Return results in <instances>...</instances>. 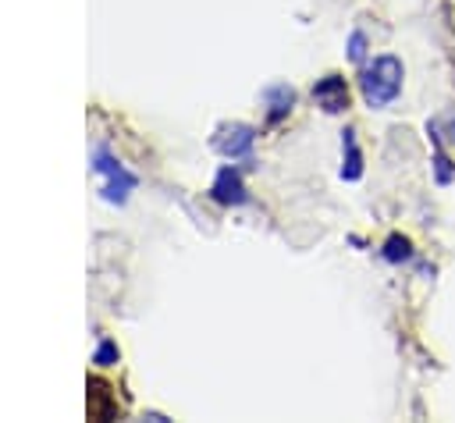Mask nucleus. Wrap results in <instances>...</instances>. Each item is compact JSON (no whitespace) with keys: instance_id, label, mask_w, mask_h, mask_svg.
<instances>
[{"instance_id":"f257e3e1","label":"nucleus","mask_w":455,"mask_h":423,"mask_svg":"<svg viewBox=\"0 0 455 423\" xmlns=\"http://www.w3.org/2000/svg\"><path fill=\"white\" fill-rule=\"evenodd\" d=\"M402 75H405L402 71V60L391 57V53L377 57L373 64H366L363 68V78H359V89H363L366 107H373V110L387 107L398 96V89H402Z\"/></svg>"},{"instance_id":"f03ea898","label":"nucleus","mask_w":455,"mask_h":423,"mask_svg":"<svg viewBox=\"0 0 455 423\" xmlns=\"http://www.w3.org/2000/svg\"><path fill=\"white\" fill-rule=\"evenodd\" d=\"M96 174H103L107 181H103V199L107 203H124L128 199V192L135 188V174L132 171H124L107 149H96Z\"/></svg>"},{"instance_id":"7ed1b4c3","label":"nucleus","mask_w":455,"mask_h":423,"mask_svg":"<svg viewBox=\"0 0 455 423\" xmlns=\"http://www.w3.org/2000/svg\"><path fill=\"white\" fill-rule=\"evenodd\" d=\"M252 142H256V128H249V124H220L217 135H213V149L220 156H228V160L249 156Z\"/></svg>"},{"instance_id":"20e7f679","label":"nucleus","mask_w":455,"mask_h":423,"mask_svg":"<svg viewBox=\"0 0 455 423\" xmlns=\"http://www.w3.org/2000/svg\"><path fill=\"white\" fill-rule=\"evenodd\" d=\"M313 100L316 107H323L327 114H341L348 107V85L341 75H323L316 85H313Z\"/></svg>"},{"instance_id":"39448f33","label":"nucleus","mask_w":455,"mask_h":423,"mask_svg":"<svg viewBox=\"0 0 455 423\" xmlns=\"http://www.w3.org/2000/svg\"><path fill=\"white\" fill-rule=\"evenodd\" d=\"M210 196L217 199V203H224V206H242L249 196H245V185H242V174L235 171V167H220V174L213 178V185H210Z\"/></svg>"},{"instance_id":"423d86ee","label":"nucleus","mask_w":455,"mask_h":423,"mask_svg":"<svg viewBox=\"0 0 455 423\" xmlns=\"http://www.w3.org/2000/svg\"><path fill=\"white\" fill-rule=\"evenodd\" d=\"M117 402H114V387L103 377H89V419H114Z\"/></svg>"},{"instance_id":"0eeeda50","label":"nucleus","mask_w":455,"mask_h":423,"mask_svg":"<svg viewBox=\"0 0 455 423\" xmlns=\"http://www.w3.org/2000/svg\"><path fill=\"white\" fill-rule=\"evenodd\" d=\"M263 96H267V121H270V124H277V121L291 110V103H295V89H291V85H284V82L270 85Z\"/></svg>"},{"instance_id":"6e6552de","label":"nucleus","mask_w":455,"mask_h":423,"mask_svg":"<svg viewBox=\"0 0 455 423\" xmlns=\"http://www.w3.org/2000/svg\"><path fill=\"white\" fill-rule=\"evenodd\" d=\"M341 146H345L341 178H345V181H359V174H363V153H359V146H355V132H352V128L341 132Z\"/></svg>"},{"instance_id":"1a4fd4ad","label":"nucleus","mask_w":455,"mask_h":423,"mask_svg":"<svg viewBox=\"0 0 455 423\" xmlns=\"http://www.w3.org/2000/svg\"><path fill=\"white\" fill-rule=\"evenodd\" d=\"M430 142H434V174H437L441 185H448V181L455 178V167H451V160H448L444 149H441V132H437V124H430Z\"/></svg>"},{"instance_id":"9d476101","label":"nucleus","mask_w":455,"mask_h":423,"mask_svg":"<svg viewBox=\"0 0 455 423\" xmlns=\"http://www.w3.org/2000/svg\"><path fill=\"white\" fill-rule=\"evenodd\" d=\"M412 256V242L405 238V235H391L387 242H384V259L387 263H402V259H409Z\"/></svg>"},{"instance_id":"9b49d317","label":"nucleus","mask_w":455,"mask_h":423,"mask_svg":"<svg viewBox=\"0 0 455 423\" xmlns=\"http://www.w3.org/2000/svg\"><path fill=\"white\" fill-rule=\"evenodd\" d=\"M117 359H121V352H117V345L107 341V338H103V341L96 345V352H92V363H96V366H114Z\"/></svg>"},{"instance_id":"f8f14e48","label":"nucleus","mask_w":455,"mask_h":423,"mask_svg":"<svg viewBox=\"0 0 455 423\" xmlns=\"http://www.w3.org/2000/svg\"><path fill=\"white\" fill-rule=\"evenodd\" d=\"M348 60L352 64H363L366 60V36L363 32H352L348 36Z\"/></svg>"},{"instance_id":"ddd939ff","label":"nucleus","mask_w":455,"mask_h":423,"mask_svg":"<svg viewBox=\"0 0 455 423\" xmlns=\"http://www.w3.org/2000/svg\"><path fill=\"white\" fill-rule=\"evenodd\" d=\"M448 139H451V142H455V117H451V121H448Z\"/></svg>"}]
</instances>
